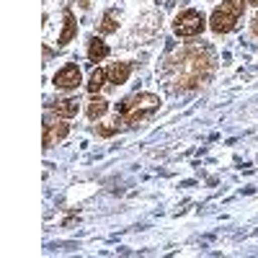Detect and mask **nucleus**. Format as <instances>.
I'll return each instance as SVG.
<instances>
[{
	"label": "nucleus",
	"instance_id": "f257e3e1",
	"mask_svg": "<svg viewBox=\"0 0 258 258\" xmlns=\"http://www.w3.org/2000/svg\"><path fill=\"white\" fill-rule=\"evenodd\" d=\"M207 24H209V18H204V13H199L197 8H186L173 21V34L176 36H183V39L199 36L207 29Z\"/></svg>",
	"mask_w": 258,
	"mask_h": 258
},
{
	"label": "nucleus",
	"instance_id": "f03ea898",
	"mask_svg": "<svg viewBox=\"0 0 258 258\" xmlns=\"http://www.w3.org/2000/svg\"><path fill=\"white\" fill-rule=\"evenodd\" d=\"M238 13H235L227 3H222L220 8H214V13L209 16V29L214 31V34H227V31H232L235 26H238Z\"/></svg>",
	"mask_w": 258,
	"mask_h": 258
},
{
	"label": "nucleus",
	"instance_id": "7ed1b4c3",
	"mask_svg": "<svg viewBox=\"0 0 258 258\" xmlns=\"http://www.w3.org/2000/svg\"><path fill=\"white\" fill-rule=\"evenodd\" d=\"M52 83H54V88H59V91H75L78 85L83 83V73H80V68L75 62H68L64 68H59L54 73Z\"/></svg>",
	"mask_w": 258,
	"mask_h": 258
},
{
	"label": "nucleus",
	"instance_id": "20e7f679",
	"mask_svg": "<svg viewBox=\"0 0 258 258\" xmlns=\"http://www.w3.org/2000/svg\"><path fill=\"white\" fill-rule=\"evenodd\" d=\"M78 36V21H75V13L73 11H64V26L57 36V47H68L70 41Z\"/></svg>",
	"mask_w": 258,
	"mask_h": 258
},
{
	"label": "nucleus",
	"instance_id": "39448f33",
	"mask_svg": "<svg viewBox=\"0 0 258 258\" xmlns=\"http://www.w3.org/2000/svg\"><path fill=\"white\" fill-rule=\"evenodd\" d=\"M49 109H52L59 119H73V116L78 114V109H80V101H78V98H62V101L49 103Z\"/></svg>",
	"mask_w": 258,
	"mask_h": 258
},
{
	"label": "nucleus",
	"instance_id": "423d86ee",
	"mask_svg": "<svg viewBox=\"0 0 258 258\" xmlns=\"http://www.w3.org/2000/svg\"><path fill=\"white\" fill-rule=\"evenodd\" d=\"M106 75H109V83L124 85L129 80V75H132V64H129V62H114L111 68L106 70Z\"/></svg>",
	"mask_w": 258,
	"mask_h": 258
},
{
	"label": "nucleus",
	"instance_id": "0eeeda50",
	"mask_svg": "<svg viewBox=\"0 0 258 258\" xmlns=\"http://www.w3.org/2000/svg\"><path fill=\"white\" fill-rule=\"evenodd\" d=\"M109 44H106V41H101L98 36H93L91 39V44H88V59L91 62H101V59H106L109 57Z\"/></svg>",
	"mask_w": 258,
	"mask_h": 258
},
{
	"label": "nucleus",
	"instance_id": "6e6552de",
	"mask_svg": "<svg viewBox=\"0 0 258 258\" xmlns=\"http://www.w3.org/2000/svg\"><path fill=\"white\" fill-rule=\"evenodd\" d=\"M106 80H109V75H106V70H101V68H96L93 73H91V78H88V93H98L103 85H106Z\"/></svg>",
	"mask_w": 258,
	"mask_h": 258
},
{
	"label": "nucleus",
	"instance_id": "1a4fd4ad",
	"mask_svg": "<svg viewBox=\"0 0 258 258\" xmlns=\"http://www.w3.org/2000/svg\"><path fill=\"white\" fill-rule=\"evenodd\" d=\"M106 111H109V101H103V98H93V101L88 103V111H85V114H88V119H91V121H96V119H101Z\"/></svg>",
	"mask_w": 258,
	"mask_h": 258
},
{
	"label": "nucleus",
	"instance_id": "9d476101",
	"mask_svg": "<svg viewBox=\"0 0 258 258\" xmlns=\"http://www.w3.org/2000/svg\"><path fill=\"white\" fill-rule=\"evenodd\" d=\"M116 29H119L116 11H106V13H103V21H101V26H98V31H101V34H114Z\"/></svg>",
	"mask_w": 258,
	"mask_h": 258
},
{
	"label": "nucleus",
	"instance_id": "9b49d317",
	"mask_svg": "<svg viewBox=\"0 0 258 258\" xmlns=\"http://www.w3.org/2000/svg\"><path fill=\"white\" fill-rule=\"evenodd\" d=\"M119 132V116H116V124L114 126H96V135L98 137H114Z\"/></svg>",
	"mask_w": 258,
	"mask_h": 258
},
{
	"label": "nucleus",
	"instance_id": "f8f14e48",
	"mask_svg": "<svg viewBox=\"0 0 258 258\" xmlns=\"http://www.w3.org/2000/svg\"><path fill=\"white\" fill-rule=\"evenodd\" d=\"M225 3H227L235 13H238V16H243V13H245V3H248V0H225Z\"/></svg>",
	"mask_w": 258,
	"mask_h": 258
},
{
	"label": "nucleus",
	"instance_id": "ddd939ff",
	"mask_svg": "<svg viewBox=\"0 0 258 258\" xmlns=\"http://www.w3.org/2000/svg\"><path fill=\"white\" fill-rule=\"evenodd\" d=\"M91 6V0H80V8H88Z\"/></svg>",
	"mask_w": 258,
	"mask_h": 258
},
{
	"label": "nucleus",
	"instance_id": "4468645a",
	"mask_svg": "<svg viewBox=\"0 0 258 258\" xmlns=\"http://www.w3.org/2000/svg\"><path fill=\"white\" fill-rule=\"evenodd\" d=\"M248 3H250V6H258V0H248Z\"/></svg>",
	"mask_w": 258,
	"mask_h": 258
}]
</instances>
